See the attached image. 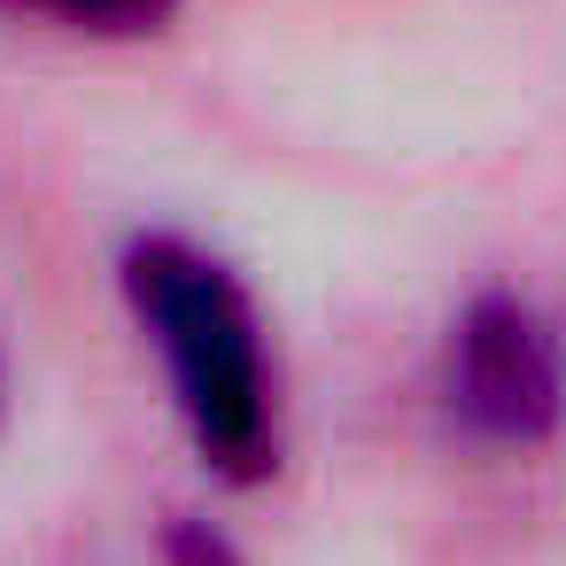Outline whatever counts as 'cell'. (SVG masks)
Segmentation results:
<instances>
[{
    "mask_svg": "<svg viewBox=\"0 0 566 566\" xmlns=\"http://www.w3.org/2000/svg\"><path fill=\"white\" fill-rule=\"evenodd\" d=\"M24 9H40L86 40H140V32H164L179 17V0H24Z\"/></svg>",
    "mask_w": 566,
    "mask_h": 566,
    "instance_id": "cell-3",
    "label": "cell"
},
{
    "mask_svg": "<svg viewBox=\"0 0 566 566\" xmlns=\"http://www.w3.org/2000/svg\"><path fill=\"white\" fill-rule=\"evenodd\" d=\"M164 566H249V558L233 551L226 527H210V520H171V527H164Z\"/></svg>",
    "mask_w": 566,
    "mask_h": 566,
    "instance_id": "cell-4",
    "label": "cell"
},
{
    "mask_svg": "<svg viewBox=\"0 0 566 566\" xmlns=\"http://www.w3.org/2000/svg\"><path fill=\"white\" fill-rule=\"evenodd\" d=\"M558 342L535 318V303H520L512 287H481L442 349V403L458 419V434L489 442V450H527L551 434L558 419Z\"/></svg>",
    "mask_w": 566,
    "mask_h": 566,
    "instance_id": "cell-2",
    "label": "cell"
},
{
    "mask_svg": "<svg viewBox=\"0 0 566 566\" xmlns=\"http://www.w3.org/2000/svg\"><path fill=\"white\" fill-rule=\"evenodd\" d=\"M117 287L133 326L148 334L171 411L226 489H264L280 473V365L264 342V311L226 256L187 233H133L117 256Z\"/></svg>",
    "mask_w": 566,
    "mask_h": 566,
    "instance_id": "cell-1",
    "label": "cell"
},
{
    "mask_svg": "<svg viewBox=\"0 0 566 566\" xmlns=\"http://www.w3.org/2000/svg\"><path fill=\"white\" fill-rule=\"evenodd\" d=\"M0 427H9V342H0Z\"/></svg>",
    "mask_w": 566,
    "mask_h": 566,
    "instance_id": "cell-5",
    "label": "cell"
}]
</instances>
